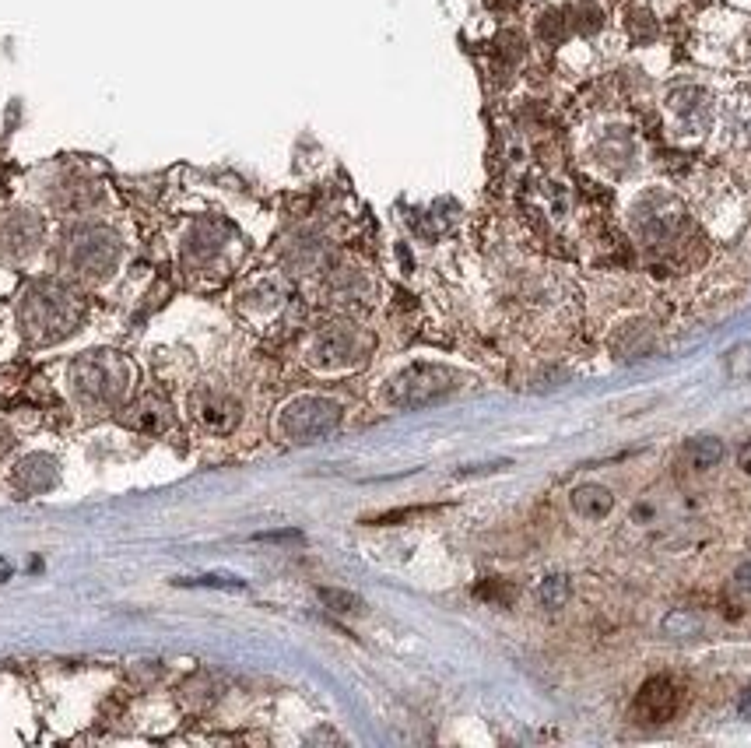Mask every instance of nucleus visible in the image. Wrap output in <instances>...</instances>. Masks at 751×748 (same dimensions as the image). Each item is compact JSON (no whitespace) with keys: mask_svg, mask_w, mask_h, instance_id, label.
<instances>
[{"mask_svg":"<svg viewBox=\"0 0 751 748\" xmlns=\"http://www.w3.org/2000/svg\"><path fill=\"white\" fill-rule=\"evenodd\" d=\"M337 422H341V408L334 401H323V397H299L281 415V429L295 443H320L323 436L337 429Z\"/></svg>","mask_w":751,"mask_h":748,"instance_id":"f257e3e1","label":"nucleus"},{"mask_svg":"<svg viewBox=\"0 0 751 748\" xmlns=\"http://www.w3.org/2000/svg\"><path fill=\"white\" fill-rule=\"evenodd\" d=\"M257 541H302V531H264Z\"/></svg>","mask_w":751,"mask_h":748,"instance_id":"9b49d317","label":"nucleus"},{"mask_svg":"<svg viewBox=\"0 0 751 748\" xmlns=\"http://www.w3.org/2000/svg\"><path fill=\"white\" fill-rule=\"evenodd\" d=\"M664 633L671 636V640H692V636L702 633V619L688 612V608H674L664 619Z\"/></svg>","mask_w":751,"mask_h":748,"instance_id":"423d86ee","label":"nucleus"},{"mask_svg":"<svg viewBox=\"0 0 751 748\" xmlns=\"http://www.w3.org/2000/svg\"><path fill=\"white\" fill-rule=\"evenodd\" d=\"M734 580H737V587H741V590H751V562H744V566L737 569Z\"/></svg>","mask_w":751,"mask_h":748,"instance_id":"f8f14e48","label":"nucleus"},{"mask_svg":"<svg viewBox=\"0 0 751 748\" xmlns=\"http://www.w3.org/2000/svg\"><path fill=\"white\" fill-rule=\"evenodd\" d=\"M678 703H681V692L671 678H650V682H643V689L636 692L632 713H636L639 720H646V724H667V720L678 713Z\"/></svg>","mask_w":751,"mask_h":748,"instance_id":"7ed1b4c3","label":"nucleus"},{"mask_svg":"<svg viewBox=\"0 0 751 748\" xmlns=\"http://www.w3.org/2000/svg\"><path fill=\"white\" fill-rule=\"evenodd\" d=\"M573 510L580 513L583 520H604L611 510H615V496H611V489H604V485H580V489L573 492Z\"/></svg>","mask_w":751,"mask_h":748,"instance_id":"20e7f679","label":"nucleus"},{"mask_svg":"<svg viewBox=\"0 0 751 748\" xmlns=\"http://www.w3.org/2000/svg\"><path fill=\"white\" fill-rule=\"evenodd\" d=\"M723 369L734 383H748L751 380V341H741L734 345L727 355H723Z\"/></svg>","mask_w":751,"mask_h":748,"instance_id":"0eeeda50","label":"nucleus"},{"mask_svg":"<svg viewBox=\"0 0 751 748\" xmlns=\"http://www.w3.org/2000/svg\"><path fill=\"white\" fill-rule=\"evenodd\" d=\"M320 601L330 612H358V608H362V597L351 594V590H337V587H320Z\"/></svg>","mask_w":751,"mask_h":748,"instance_id":"1a4fd4ad","label":"nucleus"},{"mask_svg":"<svg viewBox=\"0 0 751 748\" xmlns=\"http://www.w3.org/2000/svg\"><path fill=\"white\" fill-rule=\"evenodd\" d=\"M179 587H218V590H246L243 580L236 576H194V580H179Z\"/></svg>","mask_w":751,"mask_h":748,"instance_id":"9d476101","label":"nucleus"},{"mask_svg":"<svg viewBox=\"0 0 751 748\" xmlns=\"http://www.w3.org/2000/svg\"><path fill=\"white\" fill-rule=\"evenodd\" d=\"M737 468H741L744 475H751V443L741 446V454H737Z\"/></svg>","mask_w":751,"mask_h":748,"instance_id":"ddd939ff","label":"nucleus"},{"mask_svg":"<svg viewBox=\"0 0 751 748\" xmlns=\"http://www.w3.org/2000/svg\"><path fill=\"white\" fill-rule=\"evenodd\" d=\"M688 464H692L695 471H713L716 464L727 457V446H723L720 436H699L688 443Z\"/></svg>","mask_w":751,"mask_h":748,"instance_id":"39448f33","label":"nucleus"},{"mask_svg":"<svg viewBox=\"0 0 751 748\" xmlns=\"http://www.w3.org/2000/svg\"><path fill=\"white\" fill-rule=\"evenodd\" d=\"M453 383L450 373L439 366H411L408 373L397 376L394 383V401L404 404V408H418V404L436 401L439 394H446Z\"/></svg>","mask_w":751,"mask_h":748,"instance_id":"f03ea898","label":"nucleus"},{"mask_svg":"<svg viewBox=\"0 0 751 748\" xmlns=\"http://www.w3.org/2000/svg\"><path fill=\"white\" fill-rule=\"evenodd\" d=\"M569 594H573V587H569L566 576H544L541 587H537V601L544 608H566Z\"/></svg>","mask_w":751,"mask_h":748,"instance_id":"6e6552de","label":"nucleus"},{"mask_svg":"<svg viewBox=\"0 0 751 748\" xmlns=\"http://www.w3.org/2000/svg\"><path fill=\"white\" fill-rule=\"evenodd\" d=\"M737 713H741V717H748V720H751V685H748V689L741 692V699H737Z\"/></svg>","mask_w":751,"mask_h":748,"instance_id":"4468645a","label":"nucleus"}]
</instances>
